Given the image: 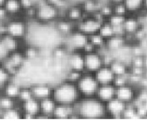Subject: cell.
I'll return each instance as SVG.
<instances>
[{
	"instance_id": "e0dca14e",
	"label": "cell",
	"mask_w": 147,
	"mask_h": 135,
	"mask_svg": "<svg viewBox=\"0 0 147 135\" xmlns=\"http://www.w3.org/2000/svg\"><path fill=\"white\" fill-rule=\"evenodd\" d=\"M64 17L69 20L70 22L74 23L75 24H78L80 21H82L84 18V16L86 14L84 13V9H82L81 5H74L69 6L65 11H64Z\"/></svg>"
},
{
	"instance_id": "9a60e30c",
	"label": "cell",
	"mask_w": 147,
	"mask_h": 135,
	"mask_svg": "<svg viewBox=\"0 0 147 135\" xmlns=\"http://www.w3.org/2000/svg\"><path fill=\"white\" fill-rule=\"evenodd\" d=\"M115 92H116V87L113 84H100L98 86V91H96V97L100 101H102L103 103H106V102L110 101L111 99L115 98Z\"/></svg>"
},
{
	"instance_id": "30bf717a",
	"label": "cell",
	"mask_w": 147,
	"mask_h": 135,
	"mask_svg": "<svg viewBox=\"0 0 147 135\" xmlns=\"http://www.w3.org/2000/svg\"><path fill=\"white\" fill-rule=\"evenodd\" d=\"M67 38L69 46L72 49V51H82V48L84 47V45L88 41V36L82 33L78 29H75Z\"/></svg>"
},
{
	"instance_id": "8992f818",
	"label": "cell",
	"mask_w": 147,
	"mask_h": 135,
	"mask_svg": "<svg viewBox=\"0 0 147 135\" xmlns=\"http://www.w3.org/2000/svg\"><path fill=\"white\" fill-rule=\"evenodd\" d=\"M101 24L92 15H85L84 19L76 24V29L89 37L93 34L98 33Z\"/></svg>"
},
{
	"instance_id": "1f68e13d",
	"label": "cell",
	"mask_w": 147,
	"mask_h": 135,
	"mask_svg": "<svg viewBox=\"0 0 147 135\" xmlns=\"http://www.w3.org/2000/svg\"><path fill=\"white\" fill-rule=\"evenodd\" d=\"M98 34L104 38V40L107 41L108 38H112L113 36V28L107 21H105V22H103L101 24V26H100Z\"/></svg>"
},
{
	"instance_id": "f907efd6",
	"label": "cell",
	"mask_w": 147,
	"mask_h": 135,
	"mask_svg": "<svg viewBox=\"0 0 147 135\" xmlns=\"http://www.w3.org/2000/svg\"><path fill=\"white\" fill-rule=\"evenodd\" d=\"M138 86L140 87V89L147 90V76L146 75L141 78V80H140L138 84Z\"/></svg>"
},
{
	"instance_id": "83f0119b",
	"label": "cell",
	"mask_w": 147,
	"mask_h": 135,
	"mask_svg": "<svg viewBox=\"0 0 147 135\" xmlns=\"http://www.w3.org/2000/svg\"><path fill=\"white\" fill-rule=\"evenodd\" d=\"M0 118L5 120H19L22 119V111H19L16 107L1 112Z\"/></svg>"
},
{
	"instance_id": "b9f144b4",
	"label": "cell",
	"mask_w": 147,
	"mask_h": 135,
	"mask_svg": "<svg viewBox=\"0 0 147 135\" xmlns=\"http://www.w3.org/2000/svg\"><path fill=\"white\" fill-rule=\"evenodd\" d=\"M23 53L26 59H34L36 56L38 55V51L37 48L34 47V46H29V47H27L26 50H24V52H23Z\"/></svg>"
},
{
	"instance_id": "d4e9b609",
	"label": "cell",
	"mask_w": 147,
	"mask_h": 135,
	"mask_svg": "<svg viewBox=\"0 0 147 135\" xmlns=\"http://www.w3.org/2000/svg\"><path fill=\"white\" fill-rule=\"evenodd\" d=\"M7 60H8L14 68H16L17 70H20L21 68L23 67L24 63L26 62V56H24V53L21 52L20 50H18L16 52L10 53L8 55V57H7Z\"/></svg>"
},
{
	"instance_id": "4dcf8cb0",
	"label": "cell",
	"mask_w": 147,
	"mask_h": 135,
	"mask_svg": "<svg viewBox=\"0 0 147 135\" xmlns=\"http://www.w3.org/2000/svg\"><path fill=\"white\" fill-rule=\"evenodd\" d=\"M88 41L89 42L95 46L96 48L98 51H100L102 49H105V44H106V40L100 36L98 33H96V34H93L91 36L88 37Z\"/></svg>"
},
{
	"instance_id": "ba28073f",
	"label": "cell",
	"mask_w": 147,
	"mask_h": 135,
	"mask_svg": "<svg viewBox=\"0 0 147 135\" xmlns=\"http://www.w3.org/2000/svg\"><path fill=\"white\" fill-rule=\"evenodd\" d=\"M127 105V104H125V102L118 99L117 98H113L105 103L107 116H110L114 119L122 118V115H123V113Z\"/></svg>"
},
{
	"instance_id": "44dd1931",
	"label": "cell",
	"mask_w": 147,
	"mask_h": 135,
	"mask_svg": "<svg viewBox=\"0 0 147 135\" xmlns=\"http://www.w3.org/2000/svg\"><path fill=\"white\" fill-rule=\"evenodd\" d=\"M125 45H127V41H125V37L113 36L106 41L105 48L109 52H117L123 49Z\"/></svg>"
},
{
	"instance_id": "7402d4cb",
	"label": "cell",
	"mask_w": 147,
	"mask_h": 135,
	"mask_svg": "<svg viewBox=\"0 0 147 135\" xmlns=\"http://www.w3.org/2000/svg\"><path fill=\"white\" fill-rule=\"evenodd\" d=\"M4 8L9 17L22 16L24 11L20 0H7L4 4Z\"/></svg>"
},
{
	"instance_id": "cb8c5ba5",
	"label": "cell",
	"mask_w": 147,
	"mask_h": 135,
	"mask_svg": "<svg viewBox=\"0 0 147 135\" xmlns=\"http://www.w3.org/2000/svg\"><path fill=\"white\" fill-rule=\"evenodd\" d=\"M123 27L125 29V35H134L141 28V23H140L139 19L136 18V17L127 16L123 24Z\"/></svg>"
},
{
	"instance_id": "ee69618b",
	"label": "cell",
	"mask_w": 147,
	"mask_h": 135,
	"mask_svg": "<svg viewBox=\"0 0 147 135\" xmlns=\"http://www.w3.org/2000/svg\"><path fill=\"white\" fill-rule=\"evenodd\" d=\"M130 67L143 68V56H133L131 59Z\"/></svg>"
},
{
	"instance_id": "484cf974",
	"label": "cell",
	"mask_w": 147,
	"mask_h": 135,
	"mask_svg": "<svg viewBox=\"0 0 147 135\" xmlns=\"http://www.w3.org/2000/svg\"><path fill=\"white\" fill-rule=\"evenodd\" d=\"M21 87L19 84L15 82L9 81L6 86L2 88L3 89V95L7 96V97H9L14 99H18V97H19V93L21 91Z\"/></svg>"
},
{
	"instance_id": "816d5d0a",
	"label": "cell",
	"mask_w": 147,
	"mask_h": 135,
	"mask_svg": "<svg viewBox=\"0 0 147 135\" xmlns=\"http://www.w3.org/2000/svg\"><path fill=\"white\" fill-rule=\"evenodd\" d=\"M143 68L147 72V55H143Z\"/></svg>"
},
{
	"instance_id": "ffe728a7",
	"label": "cell",
	"mask_w": 147,
	"mask_h": 135,
	"mask_svg": "<svg viewBox=\"0 0 147 135\" xmlns=\"http://www.w3.org/2000/svg\"><path fill=\"white\" fill-rule=\"evenodd\" d=\"M0 42L4 46V48L9 52V54L20 50L21 41L18 38L9 36L8 34H3L0 36Z\"/></svg>"
},
{
	"instance_id": "6da1fadb",
	"label": "cell",
	"mask_w": 147,
	"mask_h": 135,
	"mask_svg": "<svg viewBox=\"0 0 147 135\" xmlns=\"http://www.w3.org/2000/svg\"><path fill=\"white\" fill-rule=\"evenodd\" d=\"M78 118L82 119H102L107 116L105 103L95 97L81 98L74 105Z\"/></svg>"
},
{
	"instance_id": "11a10c76",
	"label": "cell",
	"mask_w": 147,
	"mask_h": 135,
	"mask_svg": "<svg viewBox=\"0 0 147 135\" xmlns=\"http://www.w3.org/2000/svg\"><path fill=\"white\" fill-rule=\"evenodd\" d=\"M143 8L147 9V0H143Z\"/></svg>"
},
{
	"instance_id": "7bdbcfd3",
	"label": "cell",
	"mask_w": 147,
	"mask_h": 135,
	"mask_svg": "<svg viewBox=\"0 0 147 135\" xmlns=\"http://www.w3.org/2000/svg\"><path fill=\"white\" fill-rule=\"evenodd\" d=\"M146 70L144 68H135V67H130L129 68V73L133 74V75L139 76V77H143L146 75Z\"/></svg>"
},
{
	"instance_id": "7dc6e473",
	"label": "cell",
	"mask_w": 147,
	"mask_h": 135,
	"mask_svg": "<svg viewBox=\"0 0 147 135\" xmlns=\"http://www.w3.org/2000/svg\"><path fill=\"white\" fill-rule=\"evenodd\" d=\"M113 36H119V37H125V32L123 26H113Z\"/></svg>"
},
{
	"instance_id": "d6a6232c",
	"label": "cell",
	"mask_w": 147,
	"mask_h": 135,
	"mask_svg": "<svg viewBox=\"0 0 147 135\" xmlns=\"http://www.w3.org/2000/svg\"><path fill=\"white\" fill-rule=\"evenodd\" d=\"M122 118L123 119H136V118H140L137 113V109L133 105V104H127V107H125V111L123 113V115H122Z\"/></svg>"
},
{
	"instance_id": "f5cc1de1",
	"label": "cell",
	"mask_w": 147,
	"mask_h": 135,
	"mask_svg": "<svg viewBox=\"0 0 147 135\" xmlns=\"http://www.w3.org/2000/svg\"><path fill=\"white\" fill-rule=\"evenodd\" d=\"M125 0H110L111 4H118V3H124Z\"/></svg>"
},
{
	"instance_id": "ab89813d",
	"label": "cell",
	"mask_w": 147,
	"mask_h": 135,
	"mask_svg": "<svg viewBox=\"0 0 147 135\" xmlns=\"http://www.w3.org/2000/svg\"><path fill=\"white\" fill-rule=\"evenodd\" d=\"M82 74H84V72H76V70H69V72L67 74L66 81L76 84L77 82L80 80V78L82 77Z\"/></svg>"
},
{
	"instance_id": "4fadbf2b",
	"label": "cell",
	"mask_w": 147,
	"mask_h": 135,
	"mask_svg": "<svg viewBox=\"0 0 147 135\" xmlns=\"http://www.w3.org/2000/svg\"><path fill=\"white\" fill-rule=\"evenodd\" d=\"M56 105L57 103L52 97L39 101L40 112H39V115L37 116V118H41V117L42 118H52V115L55 112Z\"/></svg>"
},
{
	"instance_id": "f1b7e54d",
	"label": "cell",
	"mask_w": 147,
	"mask_h": 135,
	"mask_svg": "<svg viewBox=\"0 0 147 135\" xmlns=\"http://www.w3.org/2000/svg\"><path fill=\"white\" fill-rule=\"evenodd\" d=\"M124 4L128 13H134L143 8V0H125Z\"/></svg>"
},
{
	"instance_id": "9f6ffc18",
	"label": "cell",
	"mask_w": 147,
	"mask_h": 135,
	"mask_svg": "<svg viewBox=\"0 0 147 135\" xmlns=\"http://www.w3.org/2000/svg\"><path fill=\"white\" fill-rule=\"evenodd\" d=\"M1 64H2V62H1V61H0V66H1Z\"/></svg>"
},
{
	"instance_id": "d6986e66",
	"label": "cell",
	"mask_w": 147,
	"mask_h": 135,
	"mask_svg": "<svg viewBox=\"0 0 147 135\" xmlns=\"http://www.w3.org/2000/svg\"><path fill=\"white\" fill-rule=\"evenodd\" d=\"M22 113L29 115L34 116L37 119V116L39 115L40 109H39V101L35 98H32L29 101L22 102Z\"/></svg>"
},
{
	"instance_id": "3957f363",
	"label": "cell",
	"mask_w": 147,
	"mask_h": 135,
	"mask_svg": "<svg viewBox=\"0 0 147 135\" xmlns=\"http://www.w3.org/2000/svg\"><path fill=\"white\" fill-rule=\"evenodd\" d=\"M62 11L50 5L43 0V1L37 3L36 5V17L35 22H37L40 24H55L56 20H58L61 16Z\"/></svg>"
},
{
	"instance_id": "c3c4849f",
	"label": "cell",
	"mask_w": 147,
	"mask_h": 135,
	"mask_svg": "<svg viewBox=\"0 0 147 135\" xmlns=\"http://www.w3.org/2000/svg\"><path fill=\"white\" fill-rule=\"evenodd\" d=\"M10 18L4 7L0 8V23H6Z\"/></svg>"
},
{
	"instance_id": "52a82bcc",
	"label": "cell",
	"mask_w": 147,
	"mask_h": 135,
	"mask_svg": "<svg viewBox=\"0 0 147 135\" xmlns=\"http://www.w3.org/2000/svg\"><path fill=\"white\" fill-rule=\"evenodd\" d=\"M84 55L85 72L94 74L104 65L102 55L98 51L89 53V54H84Z\"/></svg>"
},
{
	"instance_id": "603a6c76",
	"label": "cell",
	"mask_w": 147,
	"mask_h": 135,
	"mask_svg": "<svg viewBox=\"0 0 147 135\" xmlns=\"http://www.w3.org/2000/svg\"><path fill=\"white\" fill-rule=\"evenodd\" d=\"M110 69L115 76L127 75L129 73V66L127 63L120 59H113V61L110 64Z\"/></svg>"
},
{
	"instance_id": "5b68a950",
	"label": "cell",
	"mask_w": 147,
	"mask_h": 135,
	"mask_svg": "<svg viewBox=\"0 0 147 135\" xmlns=\"http://www.w3.org/2000/svg\"><path fill=\"white\" fill-rule=\"evenodd\" d=\"M76 86L82 98L95 97L98 89L99 84L96 80L94 74L84 72L77 83Z\"/></svg>"
},
{
	"instance_id": "60d3db41",
	"label": "cell",
	"mask_w": 147,
	"mask_h": 135,
	"mask_svg": "<svg viewBox=\"0 0 147 135\" xmlns=\"http://www.w3.org/2000/svg\"><path fill=\"white\" fill-rule=\"evenodd\" d=\"M113 84L116 88L120 86H124L125 84H128V74L127 75H119L114 77Z\"/></svg>"
},
{
	"instance_id": "681fc988",
	"label": "cell",
	"mask_w": 147,
	"mask_h": 135,
	"mask_svg": "<svg viewBox=\"0 0 147 135\" xmlns=\"http://www.w3.org/2000/svg\"><path fill=\"white\" fill-rule=\"evenodd\" d=\"M9 52L7 51V50L4 48V46H3L1 44V42H0V61H3L4 59H6L7 57H8L9 55Z\"/></svg>"
},
{
	"instance_id": "8d00e7d4",
	"label": "cell",
	"mask_w": 147,
	"mask_h": 135,
	"mask_svg": "<svg viewBox=\"0 0 147 135\" xmlns=\"http://www.w3.org/2000/svg\"><path fill=\"white\" fill-rule=\"evenodd\" d=\"M33 97V93H32L31 87H22L19 93V97H18V101L21 102H24L26 101H29Z\"/></svg>"
},
{
	"instance_id": "d590c367",
	"label": "cell",
	"mask_w": 147,
	"mask_h": 135,
	"mask_svg": "<svg viewBox=\"0 0 147 135\" xmlns=\"http://www.w3.org/2000/svg\"><path fill=\"white\" fill-rule=\"evenodd\" d=\"M46 2L49 3L55 8L58 9L60 11H65V10L69 8V1L67 0H45Z\"/></svg>"
},
{
	"instance_id": "4316f807",
	"label": "cell",
	"mask_w": 147,
	"mask_h": 135,
	"mask_svg": "<svg viewBox=\"0 0 147 135\" xmlns=\"http://www.w3.org/2000/svg\"><path fill=\"white\" fill-rule=\"evenodd\" d=\"M81 6L86 15H92L95 12L98 11L101 5L98 0H85Z\"/></svg>"
},
{
	"instance_id": "7a4b0ae2",
	"label": "cell",
	"mask_w": 147,
	"mask_h": 135,
	"mask_svg": "<svg viewBox=\"0 0 147 135\" xmlns=\"http://www.w3.org/2000/svg\"><path fill=\"white\" fill-rule=\"evenodd\" d=\"M52 98L57 104L75 105L82 97L76 84L65 81L53 87Z\"/></svg>"
},
{
	"instance_id": "5bb4252c",
	"label": "cell",
	"mask_w": 147,
	"mask_h": 135,
	"mask_svg": "<svg viewBox=\"0 0 147 135\" xmlns=\"http://www.w3.org/2000/svg\"><path fill=\"white\" fill-rule=\"evenodd\" d=\"M55 28L56 32L64 37H67L76 29V24L70 22L65 17H60L58 20L55 22Z\"/></svg>"
},
{
	"instance_id": "ac0fdd59",
	"label": "cell",
	"mask_w": 147,
	"mask_h": 135,
	"mask_svg": "<svg viewBox=\"0 0 147 135\" xmlns=\"http://www.w3.org/2000/svg\"><path fill=\"white\" fill-rule=\"evenodd\" d=\"M31 90L32 93H33V97L38 99V101H41L43 99L52 97L53 88L51 86H49V84H35V86H32Z\"/></svg>"
},
{
	"instance_id": "277c9868",
	"label": "cell",
	"mask_w": 147,
	"mask_h": 135,
	"mask_svg": "<svg viewBox=\"0 0 147 135\" xmlns=\"http://www.w3.org/2000/svg\"><path fill=\"white\" fill-rule=\"evenodd\" d=\"M6 34L22 41L28 34V23L23 16L10 17L5 23Z\"/></svg>"
},
{
	"instance_id": "e575fe53",
	"label": "cell",
	"mask_w": 147,
	"mask_h": 135,
	"mask_svg": "<svg viewBox=\"0 0 147 135\" xmlns=\"http://www.w3.org/2000/svg\"><path fill=\"white\" fill-rule=\"evenodd\" d=\"M127 16H122L117 15V14H112L106 21L108 22L112 26H123V24Z\"/></svg>"
},
{
	"instance_id": "f35d334b",
	"label": "cell",
	"mask_w": 147,
	"mask_h": 135,
	"mask_svg": "<svg viewBox=\"0 0 147 135\" xmlns=\"http://www.w3.org/2000/svg\"><path fill=\"white\" fill-rule=\"evenodd\" d=\"M98 11L100 12V14H101L104 18L107 20L113 13V5L112 4L101 5V6H100L99 9H98Z\"/></svg>"
},
{
	"instance_id": "f546056e",
	"label": "cell",
	"mask_w": 147,
	"mask_h": 135,
	"mask_svg": "<svg viewBox=\"0 0 147 135\" xmlns=\"http://www.w3.org/2000/svg\"><path fill=\"white\" fill-rule=\"evenodd\" d=\"M15 101L16 99H11L9 97H7L5 95L0 96V111H7V110L15 108Z\"/></svg>"
},
{
	"instance_id": "8fae6325",
	"label": "cell",
	"mask_w": 147,
	"mask_h": 135,
	"mask_svg": "<svg viewBox=\"0 0 147 135\" xmlns=\"http://www.w3.org/2000/svg\"><path fill=\"white\" fill-rule=\"evenodd\" d=\"M67 66L70 70L85 72L84 55L82 51H72L67 57Z\"/></svg>"
},
{
	"instance_id": "f6af8a7d",
	"label": "cell",
	"mask_w": 147,
	"mask_h": 135,
	"mask_svg": "<svg viewBox=\"0 0 147 135\" xmlns=\"http://www.w3.org/2000/svg\"><path fill=\"white\" fill-rule=\"evenodd\" d=\"M21 5H22L23 9H27L30 8H33L36 5H37V2L35 0H20Z\"/></svg>"
},
{
	"instance_id": "7c38bea8",
	"label": "cell",
	"mask_w": 147,
	"mask_h": 135,
	"mask_svg": "<svg viewBox=\"0 0 147 135\" xmlns=\"http://www.w3.org/2000/svg\"><path fill=\"white\" fill-rule=\"evenodd\" d=\"M76 116L75 113V107L74 105H62L57 104L55 109L52 118L58 119V120H65V119H70Z\"/></svg>"
},
{
	"instance_id": "9c48e42d",
	"label": "cell",
	"mask_w": 147,
	"mask_h": 135,
	"mask_svg": "<svg viewBox=\"0 0 147 135\" xmlns=\"http://www.w3.org/2000/svg\"><path fill=\"white\" fill-rule=\"evenodd\" d=\"M137 88L131 84H125L124 86L117 87L115 92V98L125 102V104L132 103L137 98Z\"/></svg>"
},
{
	"instance_id": "836d02e7",
	"label": "cell",
	"mask_w": 147,
	"mask_h": 135,
	"mask_svg": "<svg viewBox=\"0 0 147 135\" xmlns=\"http://www.w3.org/2000/svg\"><path fill=\"white\" fill-rule=\"evenodd\" d=\"M11 77L4 67L0 66V88H3L9 81H11Z\"/></svg>"
},
{
	"instance_id": "2e32d148",
	"label": "cell",
	"mask_w": 147,
	"mask_h": 135,
	"mask_svg": "<svg viewBox=\"0 0 147 135\" xmlns=\"http://www.w3.org/2000/svg\"><path fill=\"white\" fill-rule=\"evenodd\" d=\"M94 76L98 83L100 84H113L115 75L110 69L109 66L103 65L100 69L94 73Z\"/></svg>"
},
{
	"instance_id": "74e56055",
	"label": "cell",
	"mask_w": 147,
	"mask_h": 135,
	"mask_svg": "<svg viewBox=\"0 0 147 135\" xmlns=\"http://www.w3.org/2000/svg\"><path fill=\"white\" fill-rule=\"evenodd\" d=\"M113 5V14H117V15L127 16L128 14V11L124 3H118V4H112Z\"/></svg>"
},
{
	"instance_id": "db71d44e",
	"label": "cell",
	"mask_w": 147,
	"mask_h": 135,
	"mask_svg": "<svg viewBox=\"0 0 147 135\" xmlns=\"http://www.w3.org/2000/svg\"><path fill=\"white\" fill-rule=\"evenodd\" d=\"M6 1L7 0H0V8H1V7H4V4Z\"/></svg>"
},
{
	"instance_id": "bcb514c9",
	"label": "cell",
	"mask_w": 147,
	"mask_h": 135,
	"mask_svg": "<svg viewBox=\"0 0 147 135\" xmlns=\"http://www.w3.org/2000/svg\"><path fill=\"white\" fill-rule=\"evenodd\" d=\"M96 51H98L96 48L91 43V42H89V41H87V43L84 45V47L82 50V52L84 53V54H89V53H93V52H96Z\"/></svg>"
}]
</instances>
